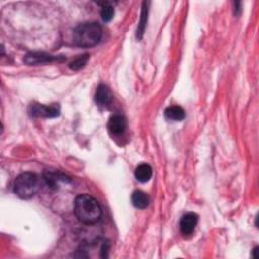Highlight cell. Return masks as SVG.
<instances>
[{
    "label": "cell",
    "mask_w": 259,
    "mask_h": 259,
    "mask_svg": "<svg viewBox=\"0 0 259 259\" xmlns=\"http://www.w3.org/2000/svg\"><path fill=\"white\" fill-rule=\"evenodd\" d=\"M165 117L172 121H182L186 118V113H184V109L182 107L175 105L166 108Z\"/></svg>",
    "instance_id": "12"
},
{
    "label": "cell",
    "mask_w": 259,
    "mask_h": 259,
    "mask_svg": "<svg viewBox=\"0 0 259 259\" xmlns=\"http://www.w3.org/2000/svg\"><path fill=\"white\" fill-rule=\"evenodd\" d=\"M113 98H114V96L112 94V91H110V89L106 85L100 84L97 87L96 91V97H95L97 104L102 107L108 106L110 103H112Z\"/></svg>",
    "instance_id": "7"
},
{
    "label": "cell",
    "mask_w": 259,
    "mask_h": 259,
    "mask_svg": "<svg viewBox=\"0 0 259 259\" xmlns=\"http://www.w3.org/2000/svg\"><path fill=\"white\" fill-rule=\"evenodd\" d=\"M150 4V2H143V9H142V13H141V20H140V24L137 30V38L139 40L142 39L145 28H146V24H147V17H148V5Z\"/></svg>",
    "instance_id": "13"
},
{
    "label": "cell",
    "mask_w": 259,
    "mask_h": 259,
    "mask_svg": "<svg viewBox=\"0 0 259 259\" xmlns=\"http://www.w3.org/2000/svg\"><path fill=\"white\" fill-rule=\"evenodd\" d=\"M89 60V55L88 54H84V55H81V56H78L75 60L72 61L69 65L70 69H72L73 71H78V70H81L85 67V65L87 64Z\"/></svg>",
    "instance_id": "14"
},
{
    "label": "cell",
    "mask_w": 259,
    "mask_h": 259,
    "mask_svg": "<svg viewBox=\"0 0 259 259\" xmlns=\"http://www.w3.org/2000/svg\"><path fill=\"white\" fill-rule=\"evenodd\" d=\"M74 213L77 219L84 224H96L100 220L102 211L96 198L88 194H80L74 203Z\"/></svg>",
    "instance_id": "1"
},
{
    "label": "cell",
    "mask_w": 259,
    "mask_h": 259,
    "mask_svg": "<svg viewBox=\"0 0 259 259\" xmlns=\"http://www.w3.org/2000/svg\"><path fill=\"white\" fill-rule=\"evenodd\" d=\"M152 168L150 165L148 164H141L139 165L136 171H135V176L137 180L140 182H147L149 181L152 177Z\"/></svg>",
    "instance_id": "11"
},
{
    "label": "cell",
    "mask_w": 259,
    "mask_h": 259,
    "mask_svg": "<svg viewBox=\"0 0 259 259\" xmlns=\"http://www.w3.org/2000/svg\"><path fill=\"white\" fill-rule=\"evenodd\" d=\"M102 36V29L97 23H84L73 31V42L81 48H90L97 45Z\"/></svg>",
    "instance_id": "2"
},
{
    "label": "cell",
    "mask_w": 259,
    "mask_h": 259,
    "mask_svg": "<svg viewBox=\"0 0 259 259\" xmlns=\"http://www.w3.org/2000/svg\"><path fill=\"white\" fill-rule=\"evenodd\" d=\"M132 202L137 209H146L150 203V197L146 193L142 191L134 192L132 195Z\"/></svg>",
    "instance_id": "10"
},
{
    "label": "cell",
    "mask_w": 259,
    "mask_h": 259,
    "mask_svg": "<svg viewBox=\"0 0 259 259\" xmlns=\"http://www.w3.org/2000/svg\"><path fill=\"white\" fill-rule=\"evenodd\" d=\"M13 189L17 196L29 199L39 191V178L32 172L22 173L16 177Z\"/></svg>",
    "instance_id": "3"
},
{
    "label": "cell",
    "mask_w": 259,
    "mask_h": 259,
    "mask_svg": "<svg viewBox=\"0 0 259 259\" xmlns=\"http://www.w3.org/2000/svg\"><path fill=\"white\" fill-rule=\"evenodd\" d=\"M100 14H101V18L103 20V22L107 23V22L112 21L114 15H115V9H114L113 5L108 2H104L103 6L101 8Z\"/></svg>",
    "instance_id": "15"
},
{
    "label": "cell",
    "mask_w": 259,
    "mask_h": 259,
    "mask_svg": "<svg viewBox=\"0 0 259 259\" xmlns=\"http://www.w3.org/2000/svg\"><path fill=\"white\" fill-rule=\"evenodd\" d=\"M63 61L65 60L64 57H56L52 56V55L46 54V53H40V52H33V53H29L26 55V57L24 59L25 63L29 66H36V65H42V64H47L53 61Z\"/></svg>",
    "instance_id": "5"
},
{
    "label": "cell",
    "mask_w": 259,
    "mask_h": 259,
    "mask_svg": "<svg viewBox=\"0 0 259 259\" xmlns=\"http://www.w3.org/2000/svg\"><path fill=\"white\" fill-rule=\"evenodd\" d=\"M257 251H258V247L256 246V247L253 249V251H252V254H253V257H254V258H257V255H256Z\"/></svg>",
    "instance_id": "16"
},
{
    "label": "cell",
    "mask_w": 259,
    "mask_h": 259,
    "mask_svg": "<svg viewBox=\"0 0 259 259\" xmlns=\"http://www.w3.org/2000/svg\"><path fill=\"white\" fill-rule=\"evenodd\" d=\"M45 180L47 182V184L49 186L50 189L53 190H56L59 187V183L60 182H70L71 179L69 177H67L66 175L60 173V172H56V171H46L44 174Z\"/></svg>",
    "instance_id": "9"
},
{
    "label": "cell",
    "mask_w": 259,
    "mask_h": 259,
    "mask_svg": "<svg viewBox=\"0 0 259 259\" xmlns=\"http://www.w3.org/2000/svg\"><path fill=\"white\" fill-rule=\"evenodd\" d=\"M127 128V121L122 115H114L108 121V130L114 135H121Z\"/></svg>",
    "instance_id": "8"
},
{
    "label": "cell",
    "mask_w": 259,
    "mask_h": 259,
    "mask_svg": "<svg viewBox=\"0 0 259 259\" xmlns=\"http://www.w3.org/2000/svg\"><path fill=\"white\" fill-rule=\"evenodd\" d=\"M198 222V216L194 213H189L184 215L180 220V232L184 236H190L194 233Z\"/></svg>",
    "instance_id": "6"
},
{
    "label": "cell",
    "mask_w": 259,
    "mask_h": 259,
    "mask_svg": "<svg viewBox=\"0 0 259 259\" xmlns=\"http://www.w3.org/2000/svg\"><path fill=\"white\" fill-rule=\"evenodd\" d=\"M30 114L32 117H43V118H55L60 115L59 104L43 105L33 103L30 107Z\"/></svg>",
    "instance_id": "4"
}]
</instances>
